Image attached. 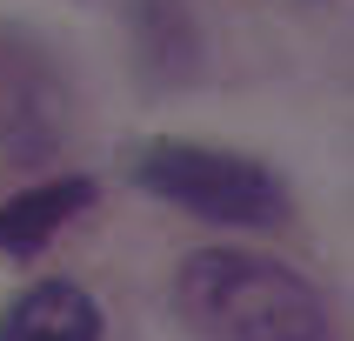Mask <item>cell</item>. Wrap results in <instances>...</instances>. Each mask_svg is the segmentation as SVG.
I'll list each match as a JSON object with an SVG mask.
<instances>
[{
	"instance_id": "cell-5",
	"label": "cell",
	"mask_w": 354,
	"mask_h": 341,
	"mask_svg": "<svg viewBox=\"0 0 354 341\" xmlns=\"http://www.w3.org/2000/svg\"><path fill=\"white\" fill-rule=\"evenodd\" d=\"M94 194L100 187L87 174H60V181H40V187H27V194L0 201V255L34 261L67 221H80L87 208H94Z\"/></svg>"
},
{
	"instance_id": "cell-1",
	"label": "cell",
	"mask_w": 354,
	"mask_h": 341,
	"mask_svg": "<svg viewBox=\"0 0 354 341\" xmlns=\"http://www.w3.org/2000/svg\"><path fill=\"white\" fill-rule=\"evenodd\" d=\"M174 308L201 341H335L328 295L274 255L194 248L174 275Z\"/></svg>"
},
{
	"instance_id": "cell-4",
	"label": "cell",
	"mask_w": 354,
	"mask_h": 341,
	"mask_svg": "<svg viewBox=\"0 0 354 341\" xmlns=\"http://www.w3.org/2000/svg\"><path fill=\"white\" fill-rule=\"evenodd\" d=\"M0 341H100V308L80 281H34L0 308Z\"/></svg>"
},
{
	"instance_id": "cell-3",
	"label": "cell",
	"mask_w": 354,
	"mask_h": 341,
	"mask_svg": "<svg viewBox=\"0 0 354 341\" xmlns=\"http://www.w3.org/2000/svg\"><path fill=\"white\" fill-rule=\"evenodd\" d=\"M74 127V94L60 60L27 27L0 20V154L7 160H54Z\"/></svg>"
},
{
	"instance_id": "cell-6",
	"label": "cell",
	"mask_w": 354,
	"mask_h": 341,
	"mask_svg": "<svg viewBox=\"0 0 354 341\" xmlns=\"http://www.w3.org/2000/svg\"><path fill=\"white\" fill-rule=\"evenodd\" d=\"M127 20H134V40L154 74H194V20H187V0H127Z\"/></svg>"
},
{
	"instance_id": "cell-2",
	"label": "cell",
	"mask_w": 354,
	"mask_h": 341,
	"mask_svg": "<svg viewBox=\"0 0 354 341\" xmlns=\"http://www.w3.org/2000/svg\"><path fill=\"white\" fill-rule=\"evenodd\" d=\"M134 187L214 228H281L295 208L274 167L227 147H201V140H147L134 154Z\"/></svg>"
}]
</instances>
